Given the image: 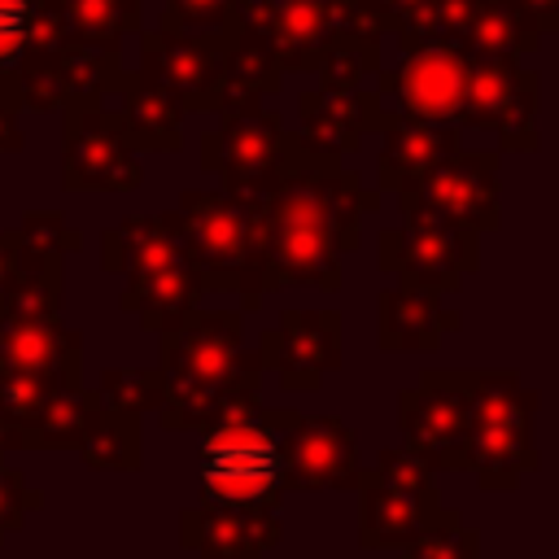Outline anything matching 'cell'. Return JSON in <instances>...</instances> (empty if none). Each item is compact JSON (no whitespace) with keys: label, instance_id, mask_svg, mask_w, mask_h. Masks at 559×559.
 Listing matches in <instances>:
<instances>
[{"label":"cell","instance_id":"1","mask_svg":"<svg viewBox=\"0 0 559 559\" xmlns=\"http://www.w3.org/2000/svg\"><path fill=\"white\" fill-rule=\"evenodd\" d=\"M358 179L336 162L301 157L297 170L262 197V249L258 275L266 288L280 284H323L336 288V249L358 240Z\"/></svg>","mask_w":559,"mask_h":559},{"label":"cell","instance_id":"2","mask_svg":"<svg viewBox=\"0 0 559 559\" xmlns=\"http://www.w3.org/2000/svg\"><path fill=\"white\" fill-rule=\"evenodd\" d=\"M245 371L236 314H183L166 336V428H192L249 406L258 384H231Z\"/></svg>","mask_w":559,"mask_h":559},{"label":"cell","instance_id":"3","mask_svg":"<svg viewBox=\"0 0 559 559\" xmlns=\"http://www.w3.org/2000/svg\"><path fill=\"white\" fill-rule=\"evenodd\" d=\"M201 502L218 511H275L284 493L280 437L271 415H258L253 402L214 419L197 454Z\"/></svg>","mask_w":559,"mask_h":559},{"label":"cell","instance_id":"4","mask_svg":"<svg viewBox=\"0 0 559 559\" xmlns=\"http://www.w3.org/2000/svg\"><path fill=\"white\" fill-rule=\"evenodd\" d=\"M109 262H127V310H140L148 328H175L201 297V275L188 262L170 218H127L109 231Z\"/></svg>","mask_w":559,"mask_h":559},{"label":"cell","instance_id":"5","mask_svg":"<svg viewBox=\"0 0 559 559\" xmlns=\"http://www.w3.org/2000/svg\"><path fill=\"white\" fill-rule=\"evenodd\" d=\"M258 205L262 201H240L231 192H183L170 223L201 284L231 288L249 271L258 275V249H262Z\"/></svg>","mask_w":559,"mask_h":559},{"label":"cell","instance_id":"6","mask_svg":"<svg viewBox=\"0 0 559 559\" xmlns=\"http://www.w3.org/2000/svg\"><path fill=\"white\" fill-rule=\"evenodd\" d=\"M293 131L280 127L275 114L258 105L223 109V122L201 135V166L223 175L227 192L240 201H262L275 192L301 162Z\"/></svg>","mask_w":559,"mask_h":559},{"label":"cell","instance_id":"7","mask_svg":"<svg viewBox=\"0 0 559 559\" xmlns=\"http://www.w3.org/2000/svg\"><path fill=\"white\" fill-rule=\"evenodd\" d=\"M533 406L515 376H480L472 371L467 402V463L480 472L485 489H511L524 467H533Z\"/></svg>","mask_w":559,"mask_h":559},{"label":"cell","instance_id":"8","mask_svg":"<svg viewBox=\"0 0 559 559\" xmlns=\"http://www.w3.org/2000/svg\"><path fill=\"white\" fill-rule=\"evenodd\" d=\"M362 489V546H402L419 537L437 515V489L424 459L406 450H384L371 472L354 480Z\"/></svg>","mask_w":559,"mask_h":559},{"label":"cell","instance_id":"9","mask_svg":"<svg viewBox=\"0 0 559 559\" xmlns=\"http://www.w3.org/2000/svg\"><path fill=\"white\" fill-rule=\"evenodd\" d=\"M472 70H476V57L463 52L459 44L402 48V61L389 74H380L376 96H397L406 118L454 127V122L467 118Z\"/></svg>","mask_w":559,"mask_h":559},{"label":"cell","instance_id":"10","mask_svg":"<svg viewBox=\"0 0 559 559\" xmlns=\"http://www.w3.org/2000/svg\"><path fill=\"white\" fill-rule=\"evenodd\" d=\"M144 179L135 148L105 96L66 100V188H105L127 192Z\"/></svg>","mask_w":559,"mask_h":559},{"label":"cell","instance_id":"11","mask_svg":"<svg viewBox=\"0 0 559 559\" xmlns=\"http://www.w3.org/2000/svg\"><path fill=\"white\" fill-rule=\"evenodd\" d=\"M271 428L280 437L284 489H349L358 480L354 428L341 415L271 411Z\"/></svg>","mask_w":559,"mask_h":559},{"label":"cell","instance_id":"12","mask_svg":"<svg viewBox=\"0 0 559 559\" xmlns=\"http://www.w3.org/2000/svg\"><path fill=\"white\" fill-rule=\"evenodd\" d=\"M223 35H183V31H144L140 35V74L162 83L179 109H223Z\"/></svg>","mask_w":559,"mask_h":559},{"label":"cell","instance_id":"13","mask_svg":"<svg viewBox=\"0 0 559 559\" xmlns=\"http://www.w3.org/2000/svg\"><path fill=\"white\" fill-rule=\"evenodd\" d=\"M406 210L432 214L459 231L498 223V153H454L415 188L402 192Z\"/></svg>","mask_w":559,"mask_h":559},{"label":"cell","instance_id":"14","mask_svg":"<svg viewBox=\"0 0 559 559\" xmlns=\"http://www.w3.org/2000/svg\"><path fill=\"white\" fill-rule=\"evenodd\" d=\"M467 402L472 376L428 371L419 389L402 393V432L415 459L463 467L467 463Z\"/></svg>","mask_w":559,"mask_h":559},{"label":"cell","instance_id":"15","mask_svg":"<svg viewBox=\"0 0 559 559\" xmlns=\"http://www.w3.org/2000/svg\"><path fill=\"white\" fill-rule=\"evenodd\" d=\"M380 266L397 271L402 284L415 288H459V275L476 266L472 231H459L432 214L406 210V227L380 236Z\"/></svg>","mask_w":559,"mask_h":559},{"label":"cell","instance_id":"16","mask_svg":"<svg viewBox=\"0 0 559 559\" xmlns=\"http://www.w3.org/2000/svg\"><path fill=\"white\" fill-rule=\"evenodd\" d=\"M345 0H236V26L253 31L284 74L314 70L319 44L341 26Z\"/></svg>","mask_w":559,"mask_h":559},{"label":"cell","instance_id":"17","mask_svg":"<svg viewBox=\"0 0 559 559\" xmlns=\"http://www.w3.org/2000/svg\"><path fill=\"white\" fill-rule=\"evenodd\" d=\"M266 362L280 371L284 389H319L323 371L341 362V319L332 310H288L280 328L262 336Z\"/></svg>","mask_w":559,"mask_h":559},{"label":"cell","instance_id":"18","mask_svg":"<svg viewBox=\"0 0 559 559\" xmlns=\"http://www.w3.org/2000/svg\"><path fill=\"white\" fill-rule=\"evenodd\" d=\"M384 109L376 92H306L301 96V131L293 135L306 157L336 162L341 153L358 148L367 127H380Z\"/></svg>","mask_w":559,"mask_h":559},{"label":"cell","instance_id":"19","mask_svg":"<svg viewBox=\"0 0 559 559\" xmlns=\"http://www.w3.org/2000/svg\"><path fill=\"white\" fill-rule=\"evenodd\" d=\"M384 148H380V183L393 192L415 188L424 175H432L441 162L459 153V127L445 122H424L406 114H384L380 118Z\"/></svg>","mask_w":559,"mask_h":559},{"label":"cell","instance_id":"20","mask_svg":"<svg viewBox=\"0 0 559 559\" xmlns=\"http://www.w3.org/2000/svg\"><path fill=\"white\" fill-rule=\"evenodd\" d=\"M0 367H13V371H26V376H39V380H66L74 384L79 376V336L66 332L57 319L39 314H9L4 328H0Z\"/></svg>","mask_w":559,"mask_h":559},{"label":"cell","instance_id":"21","mask_svg":"<svg viewBox=\"0 0 559 559\" xmlns=\"http://www.w3.org/2000/svg\"><path fill=\"white\" fill-rule=\"evenodd\" d=\"M280 537L275 511H218L201 507L183 515V546L201 559H258Z\"/></svg>","mask_w":559,"mask_h":559},{"label":"cell","instance_id":"22","mask_svg":"<svg viewBox=\"0 0 559 559\" xmlns=\"http://www.w3.org/2000/svg\"><path fill=\"white\" fill-rule=\"evenodd\" d=\"M114 92H122V105L114 114H118V122H122V131H127L135 153L140 148H153V153L179 148V118H183V109H179V100L162 83H153L148 74L135 70V74H118Z\"/></svg>","mask_w":559,"mask_h":559},{"label":"cell","instance_id":"23","mask_svg":"<svg viewBox=\"0 0 559 559\" xmlns=\"http://www.w3.org/2000/svg\"><path fill=\"white\" fill-rule=\"evenodd\" d=\"M61 44L57 0H0V79Z\"/></svg>","mask_w":559,"mask_h":559},{"label":"cell","instance_id":"24","mask_svg":"<svg viewBox=\"0 0 559 559\" xmlns=\"http://www.w3.org/2000/svg\"><path fill=\"white\" fill-rule=\"evenodd\" d=\"M441 310H437V293L432 288H415V284H397L393 293L380 297V345L389 349H428L437 345L441 332Z\"/></svg>","mask_w":559,"mask_h":559},{"label":"cell","instance_id":"25","mask_svg":"<svg viewBox=\"0 0 559 559\" xmlns=\"http://www.w3.org/2000/svg\"><path fill=\"white\" fill-rule=\"evenodd\" d=\"M144 0H57L61 39L96 44V48H122V35L140 31Z\"/></svg>","mask_w":559,"mask_h":559},{"label":"cell","instance_id":"26","mask_svg":"<svg viewBox=\"0 0 559 559\" xmlns=\"http://www.w3.org/2000/svg\"><path fill=\"white\" fill-rule=\"evenodd\" d=\"M376 70H380V44L349 35L341 26L314 52V74L323 92H362V79Z\"/></svg>","mask_w":559,"mask_h":559},{"label":"cell","instance_id":"27","mask_svg":"<svg viewBox=\"0 0 559 559\" xmlns=\"http://www.w3.org/2000/svg\"><path fill=\"white\" fill-rule=\"evenodd\" d=\"M92 467H135L140 463V437L131 415H96L92 432L79 441Z\"/></svg>","mask_w":559,"mask_h":559},{"label":"cell","instance_id":"28","mask_svg":"<svg viewBox=\"0 0 559 559\" xmlns=\"http://www.w3.org/2000/svg\"><path fill=\"white\" fill-rule=\"evenodd\" d=\"M402 559H476V533L459 524V515L441 511L419 537L406 542Z\"/></svg>","mask_w":559,"mask_h":559},{"label":"cell","instance_id":"29","mask_svg":"<svg viewBox=\"0 0 559 559\" xmlns=\"http://www.w3.org/2000/svg\"><path fill=\"white\" fill-rule=\"evenodd\" d=\"M236 26V0H166L162 31L183 35H223Z\"/></svg>","mask_w":559,"mask_h":559},{"label":"cell","instance_id":"30","mask_svg":"<svg viewBox=\"0 0 559 559\" xmlns=\"http://www.w3.org/2000/svg\"><path fill=\"white\" fill-rule=\"evenodd\" d=\"M100 384H105V397H109L114 415L153 411V406H162V397H166V384H162L157 371H135V367H127V371H109Z\"/></svg>","mask_w":559,"mask_h":559},{"label":"cell","instance_id":"31","mask_svg":"<svg viewBox=\"0 0 559 559\" xmlns=\"http://www.w3.org/2000/svg\"><path fill=\"white\" fill-rule=\"evenodd\" d=\"M502 4L520 22V31L533 35V39H542V35H550L559 26V0H502Z\"/></svg>","mask_w":559,"mask_h":559},{"label":"cell","instance_id":"32","mask_svg":"<svg viewBox=\"0 0 559 559\" xmlns=\"http://www.w3.org/2000/svg\"><path fill=\"white\" fill-rule=\"evenodd\" d=\"M26 502H31V493H26L22 476H17L13 467L0 463V537H4V528H17Z\"/></svg>","mask_w":559,"mask_h":559},{"label":"cell","instance_id":"33","mask_svg":"<svg viewBox=\"0 0 559 559\" xmlns=\"http://www.w3.org/2000/svg\"><path fill=\"white\" fill-rule=\"evenodd\" d=\"M17 258H22V236H17V231H4V236H0V293L13 284Z\"/></svg>","mask_w":559,"mask_h":559},{"label":"cell","instance_id":"34","mask_svg":"<svg viewBox=\"0 0 559 559\" xmlns=\"http://www.w3.org/2000/svg\"><path fill=\"white\" fill-rule=\"evenodd\" d=\"M13 114H17V109L0 105V148H4V153H17V148H22V131H17Z\"/></svg>","mask_w":559,"mask_h":559},{"label":"cell","instance_id":"35","mask_svg":"<svg viewBox=\"0 0 559 559\" xmlns=\"http://www.w3.org/2000/svg\"><path fill=\"white\" fill-rule=\"evenodd\" d=\"M0 105H9V109H17L22 100H17V87H13V79H0Z\"/></svg>","mask_w":559,"mask_h":559}]
</instances>
